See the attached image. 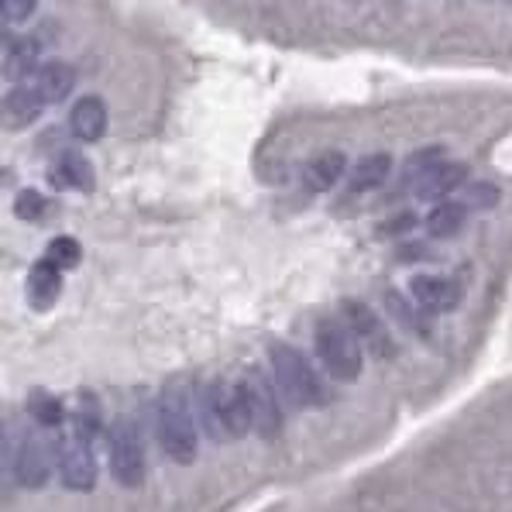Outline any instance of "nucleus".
Returning <instances> with one entry per match:
<instances>
[{
    "instance_id": "1",
    "label": "nucleus",
    "mask_w": 512,
    "mask_h": 512,
    "mask_svg": "<svg viewBox=\"0 0 512 512\" xmlns=\"http://www.w3.org/2000/svg\"><path fill=\"white\" fill-rule=\"evenodd\" d=\"M159 444L176 464H189L196 458V420L183 378L165 382L159 396Z\"/></svg>"
},
{
    "instance_id": "2",
    "label": "nucleus",
    "mask_w": 512,
    "mask_h": 512,
    "mask_svg": "<svg viewBox=\"0 0 512 512\" xmlns=\"http://www.w3.org/2000/svg\"><path fill=\"white\" fill-rule=\"evenodd\" d=\"M200 406H203V420H207V427H210V437L234 440V437H244L248 430H255L244 382H224V378H214V382L203 389Z\"/></svg>"
},
{
    "instance_id": "3",
    "label": "nucleus",
    "mask_w": 512,
    "mask_h": 512,
    "mask_svg": "<svg viewBox=\"0 0 512 512\" xmlns=\"http://www.w3.org/2000/svg\"><path fill=\"white\" fill-rule=\"evenodd\" d=\"M313 344H317V354L324 361V368L337 382H354L365 368V354H361V341L358 334L344 324V320H317V330H313Z\"/></svg>"
},
{
    "instance_id": "4",
    "label": "nucleus",
    "mask_w": 512,
    "mask_h": 512,
    "mask_svg": "<svg viewBox=\"0 0 512 512\" xmlns=\"http://www.w3.org/2000/svg\"><path fill=\"white\" fill-rule=\"evenodd\" d=\"M269 361H272L275 382L282 385V392H286L296 406L313 409V406L327 403V392H324V385H320L317 372H313V365L296 348H289V344H272Z\"/></svg>"
},
{
    "instance_id": "5",
    "label": "nucleus",
    "mask_w": 512,
    "mask_h": 512,
    "mask_svg": "<svg viewBox=\"0 0 512 512\" xmlns=\"http://www.w3.org/2000/svg\"><path fill=\"white\" fill-rule=\"evenodd\" d=\"M110 475L124 488H138L145 482V451H141L138 427L128 416L110 427Z\"/></svg>"
},
{
    "instance_id": "6",
    "label": "nucleus",
    "mask_w": 512,
    "mask_h": 512,
    "mask_svg": "<svg viewBox=\"0 0 512 512\" xmlns=\"http://www.w3.org/2000/svg\"><path fill=\"white\" fill-rule=\"evenodd\" d=\"M45 430H49V427L28 433V437L21 440V447H18L14 475H18V482L25 485V488H42L52 478L55 464H59L62 444H55V440Z\"/></svg>"
},
{
    "instance_id": "7",
    "label": "nucleus",
    "mask_w": 512,
    "mask_h": 512,
    "mask_svg": "<svg viewBox=\"0 0 512 512\" xmlns=\"http://www.w3.org/2000/svg\"><path fill=\"white\" fill-rule=\"evenodd\" d=\"M341 313H344V324H348L354 334H358V341L368 344L378 358H392V354H396V341H392V334L385 330V324L378 320V313L368 303H361V299H344Z\"/></svg>"
},
{
    "instance_id": "8",
    "label": "nucleus",
    "mask_w": 512,
    "mask_h": 512,
    "mask_svg": "<svg viewBox=\"0 0 512 512\" xmlns=\"http://www.w3.org/2000/svg\"><path fill=\"white\" fill-rule=\"evenodd\" d=\"M59 475L66 488L73 492H90L97 485V461H93V440L86 437H69L62 444V454H59Z\"/></svg>"
},
{
    "instance_id": "9",
    "label": "nucleus",
    "mask_w": 512,
    "mask_h": 512,
    "mask_svg": "<svg viewBox=\"0 0 512 512\" xmlns=\"http://www.w3.org/2000/svg\"><path fill=\"white\" fill-rule=\"evenodd\" d=\"M244 392H248V403H251V420H255V430L262 437H275L282 430V409L275 403L269 382H265L258 372H251L244 378Z\"/></svg>"
},
{
    "instance_id": "10",
    "label": "nucleus",
    "mask_w": 512,
    "mask_h": 512,
    "mask_svg": "<svg viewBox=\"0 0 512 512\" xmlns=\"http://www.w3.org/2000/svg\"><path fill=\"white\" fill-rule=\"evenodd\" d=\"M45 31H31V35L7 38L4 49V73L18 76V83H25L35 76V69L42 66V52H45Z\"/></svg>"
},
{
    "instance_id": "11",
    "label": "nucleus",
    "mask_w": 512,
    "mask_h": 512,
    "mask_svg": "<svg viewBox=\"0 0 512 512\" xmlns=\"http://www.w3.org/2000/svg\"><path fill=\"white\" fill-rule=\"evenodd\" d=\"M28 83L35 86L38 100H42L45 107H55V104H62L69 93H73L76 69L69 66V62H62V59H49V62H42V66L35 69V76H31Z\"/></svg>"
},
{
    "instance_id": "12",
    "label": "nucleus",
    "mask_w": 512,
    "mask_h": 512,
    "mask_svg": "<svg viewBox=\"0 0 512 512\" xmlns=\"http://www.w3.org/2000/svg\"><path fill=\"white\" fill-rule=\"evenodd\" d=\"M409 293L427 313H447L461 303V286L454 279H444V275H413Z\"/></svg>"
},
{
    "instance_id": "13",
    "label": "nucleus",
    "mask_w": 512,
    "mask_h": 512,
    "mask_svg": "<svg viewBox=\"0 0 512 512\" xmlns=\"http://www.w3.org/2000/svg\"><path fill=\"white\" fill-rule=\"evenodd\" d=\"M107 124H110L107 104L100 97H93V93L80 97L73 104V110H69V131H73V138L83 141V145H93V141L104 138Z\"/></svg>"
},
{
    "instance_id": "14",
    "label": "nucleus",
    "mask_w": 512,
    "mask_h": 512,
    "mask_svg": "<svg viewBox=\"0 0 512 512\" xmlns=\"http://www.w3.org/2000/svg\"><path fill=\"white\" fill-rule=\"evenodd\" d=\"M25 293H28L31 310H38V313L52 310V306L59 303V296H62V269L55 262H49V258L35 262V265H31V272H28Z\"/></svg>"
},
{
    "instance_id": "15",
    "label": "nucleus",
    "mask_w": 512,
    "mask_h": 512,
    "mask_svg": "<svg viewBox=\"0 0 512 512\" xmlns=\"http://www.w3.org/2000/svg\"><path fill=\"white\" fill-rule=\"evenodd\" d=\"M344 172H348V155L327 148V152H317L303 165V183L310 193H330L344 179Z\"/></svg>"
},
{
    "instance_id": "16",
    "label": "nucleus",
    "mask_w": 512,
    "mask_h": 512,
    "mask_svg": "<svg viewBox=\"0 0 512 512\" xmlns=\"http://www.w3.org/2000/svg\"><path fill=\"white\" fill-rule=\"evenodd\" d=\"M464 179H468V165L464 162H440V165H433V169L427 172L423 179H416L413 183V193L420 196V200H444V196H451L454 189H461L464 186Z\"/></svg>"
},
{
    "instance_id": "17",
    "label": "nucleus",
    "mask_w": 512,
    "mask_h": 512,
    "mask_svg": "<svg viewBox=\"0 0 512 512\" xmlns=\"http://www.w3.org/2000/svg\"><path fill=\"white\" fill-rule=\"evenodd\" d=\"M55 183L66 186V189H76V193H93L97 172H93V162L86 159L83 152L66 148V152L59 155V165H55Z\"/></svg>"
},
{
    "instance_id": "18",
    "label": "nucleus",
    "mask_w": 512,
    "mask_h": 512,
    "mask_svg": "<svg viewBox=\"0 0 512 512\" xmlns=\"http://www.w3.org/2000/svg\"><path fill=\"white\" fill-rule=\"evenodd\" d=\"M45 110V104L38 100L35 86H31L28 80L25 83H14L11 90H7L4 97V117H7V128H28L31 121H35L38 114Z\"/></svg>"
},
{
    "instance_id": "19",
    "label": "nucleus",
    "mask_w": 512,
    "mask_h": 512,
    "mask_svg": "<svg viewBox=\"0 0 512 512\" xmlns=\"http://www.w3.org/2000/svg\"><path fill=\"white\" fill-rule=\"evenodd\" d=\"M392 172V155L389 152H372L365 159L354 162V169L348 172V193H372L389 179Z\"/></svg>"
},
{
    "instance_id": "20",
    "label": "nucleus",
    "mask_w": 512,
    "mask_h": 512,
    "mask_svg": "<svg viewBox=\"0 0 512 512\" xmlns=\"http://www.w3.org/2000/svg\"><path fill=\"white\" fill-rule=\"evenodd\" d=\"M468 214L471 210L464 207V203H437V207L427 214V234L437 241H447V238H458L464 231V224H468Z\"/></svg>"
},
{
    "instance_id": "21",
    "label": "nucleus",
    "mask_w": 512,
    "mask_h": 512,
    "mask_svg": "<svg viewBox=\"0 0 512 512\" xmlns=\"http://www.w3.org/2000/svg\"><path fill=\"white\" fill-rule=\"evenodd\" d=\"M385 310L396 317V324L399 327H406L409 334H420V337H427L430 330H427V324H423V317L416 313V306L413 303H406V296L403 293H396V289H389L385 293Z\"/></svg>"
},
{
    "instance_id": "22",
    "label": "nucleus",
    "mask_w": 512,
    "mask_h": 512,
    "mask_svg": "<svg viewBox=\"0 0 512 512\" xmlns=\"http://www.w3.org/2000/svg\"><path fill=\"white\" fill-rule=\"evenodd\" d=\"M28 413L35 416L38 427H49L55 430L62 423V416H66V409H62V403L55 396H49V392H31L28 399Z\"/></svg>"
},
{
    "instance_id": "23",
    "label": "nucleus",
    "mask_w": 512,
    "mask_h": 512,
    "mask_svg": "<svg viewBox=\"0 0 512 512\" xmlns=\"http://www.w3.org/2000/svg\"><path fill=\"white\" fill-rule=\"evenodd\" d=\"M45 258L66 272V269H76V265L83 262V248H80V241H76V238H69V234H59V238L49 241V248H45Z\"/></svg>"
},
{
    "instance_id": "24",
    "label": "nucleus",
    "mask_w": 512,
    "mask_h": 512,
    "mask_svg": "<svg viewBox=\"0 0 512 512\" xmlns=\"http://www.w3.org/2000/svg\"><path fill=\"white\" fill-rule=\"evenodd\" d=\"M447 159L444 145H430V148H420V152H413L406 159V179L409 183H416V179H423L427 172L433 169V165H440Z\"/></svg>"
},
{
    "instance_id": "25",
    "label": "nucleus",
    "mask_w": 512,
    "mask_h": 512,
    "mask_svg": "<svg viewBox=\"0 0 512 512\" xmlns=\"http://www.w3.org/2000/svg\"><path fill=\"white\" fill-rule=\"evenodd\" d=\"M499 200H502V189L495 183H468L461 193V203L468 210H492L499 207Z\"/></svg>"
},
{
    "instance_id": "26",
    "label": "nucleus",
    "mask_w": 512,
    "mask_h": 512,
    "mask_svg": "<svg viewBox=\"0 0 512 512\" xmlns=\"http://www.w3.org/2000/svg\"><path fill=\"white\" fill-rule=\"evenodd\" d=\"M45 210H49V200H45L38 189H21V193L14 196V217H18V220L38 224V220L45 217Z\"/></svg>"
},
{
    "instance_id": "27",
    "label": "nucleus",
    "mask_w": 512,
    "mask_h": 512,
    "mask_svg": "<svg viewBox=\"0 0 512 512\" xmlns=\"http://www.w3.org/2000/svg\"><path fill=\"white\" fill-rule=\"evenodd\" d=\"M413 227H416V214L413 210H403V214L382 220V224L375 227V238H406Z\"/></svg>"
},
{
    "instance_id": "28",
    "label": "nucleus",
    "mask_w": 512,
    "mask_h": 512,
    "mask_svg": "<svg viewBox=\"0 0 512 512\" xmlns=\"http://www.w3.org/2000/svg\"><path fill=\"white\" fill-rule=\"evenodd\" d=\"M0 7H4V25H25L35 14L38 0H0Z\"/></svg>"
},
{
    "instance_id": "29",
    "label": "nucleus",
    "mask_w": 512,
    "mask_h": 512,
    "mask_svg": "<svg viewBox=\"0 0 512 512\" xmlns=\"http://www.w3.org/2000/svg\"><path fill=\"white\" fill-rule=\"evenodd\" d=\"M413 258H427V248H420V244H409V248H399V262H413Z\"/></svg>"
}]
</instances>
